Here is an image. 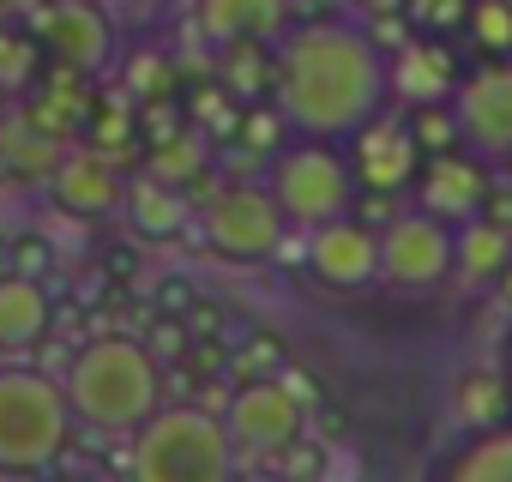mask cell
Segmentation results:
<instances>
[{
  "mask_svg": "<svg viewBox=\"0 0 512 482\" xmlns=\"http://www.w3.org/2000/svg\"><path fill=\"white\" fill-rule=\"evenodd\" d=\"M392 97L386 49L368 37V25H302L278 43V103L296 133L314 139H350L362 121H374Z\"/></svg>",
  "mask_w": 512,
  "mask_h": 482,
  "instance_id": "cell-1",
  "label": "cell"
},
{
  "mask_svg": "<svg viewBox=\"0 0 512 482\" xmlns=\"http://www.w3.org/2000/svg\"><path fill=\"white\" fill-rule=\"evenodd\" d=\"M73 416L97 434H133L163 404V368L139 338H91L67 362Z\"/></svg>",
  "mask_w": 512,
  "mask_h": 482,
  "instance_id": "cell-2",
  "label": "cell"
},
{
  "mask_svg": "<svg viewBox=\"0 0 512 482\" xmlns=\"http://www.w3.org/2000/svg\"><path fill=\"white\" fill-rule=\"evenodd\" d=\"M67 380L37 368H0V476H37L73 440Z\"/></svg>",
  "mask_w": 512,
  "mask_h": 482,
  "instance_id": "cell-3",
  "label": "cell"
},
{
  "mask_svg": "<svg viewBox=\"0 0 512 482\" xmlns=\"http://www.w3.org/2000/svg\"><path fill=\"white\" fill-rule=\"evenodd\" d=\"M235 464L229 422L199 404H157L151 422L133 428V476L139 482H217Z\"/></svg>",
  "mask_w": 512,
  "mask_h": 482,
  "instance_id": "cell-4",
  "label": "cell"
},
{
  "mask_svg": "<svg viewBox=\"0 0 512 482\" xmlns=\"http://www.w3.org/2000/svg\"><path fill=\"white\" fill-rule=\"evenodd\" d=\"M272 199L284 205L290 229H314V223H332L344 211H356V169H350V151L344 139H302V145H284L272 157V175H266Z\"/></svg>",
  "mask_w": 512,
  "mask_h": 482,
  "instance_id": "cell-5",
  "label": "cell"
},
{
  "mask_svg": "<svg viewBox=\"0 0 512 482\" xmlns=\"http://www.w3.org/2000/svg\"><path fill=\"white\" fill-rule=\"evenodd\" d=\"M199 235L217 260H235V266H260L284 248L290 235V217L284 205L272 199V187H223L205 211H199Z\"/></svg>",
  "mask_w": 512,
  "mask_h": 482,
  "instance_id": "cell-6",
  "label": "cell"
},
{
  "mask_svg": "<svg viewBox=\"0 0 512 482\" xmlns=\"http://www.w3.org/2000/svg\"><path fill=\"white\" fill-rule=\"evenodd\" d=\"M452 248H458V223L434 217V211H398L380 229V284L398 296H422L440 290L452 278Z\"/></svg>",
  "mask_w": 512,
  "mask_h": 482,
  "instance_id": "cell-7",
  "label": "cell"
},
{
  "mask_svg": "<svg viewBox=\"0 0 512 482\" xmlns=\"http://www.w3.org/2000/svg\"><path fill=\"white\" fill-rule=\"evenodd\" d=\"M223 422H229L235 452L266 458V464H272L290 440H302V434H308V404L284 386V374H260V380H247V386L229 398Z\"/></svg>",
  "mask_w": 512,
  "mask_h": 482,
  "instance_id": "cell-8",
  "label": "cell"
},
{
  "mask_svg": "<svg viewBox=\"0 0 512 482\" xmlns=\"http://www.w3.org/2000/svg\"><path fill=\"white\" fill-rule=\"evenodd\" d=\"M308 272L314 284L338 290V296H362L380 284V229L356 211L332 217V223H314L308 229Z\"/></svg>",
  "mask_w": 512,
  "mask_h": 482,
  "instance_id": "cell-9",
  "label": "cell"
},
{
  "mask_svg": "<svg viewBox=\"0 0 512 482\" xmlns=\"http://www.w3.org/2000/svg\"><path fill=\"white\" fill-rule=\"evenodd\" d=\"M49 49V61L97 79L109 61H115V19L97 7V0H43L37 7V25H31Z\"/></svg>",
  "mask_w": 512,
  "mask_h": 482,
  "instance_id": "cell-10",
  "label": "cell"
},
{
  "mask_svg": "<svg viewBox=\"0 0 512 482\" xmlns=\"http://www.w3.org/2000/svg\"><path fill=\"white\" fill-rule=\"evenodd\" d=\"M452 103H458L464 151H476L482 163H512V55L458 79Z\"/></svg>",
  "mask_w": 512,
  "mask_h": 482,
  "instance_id": "cell-11",
  "label": "cell"
},
{
  "mask_svg": "<svg viewBox=\"0 0 512 482\" xmlns=\"http://www.w3.org/2000/svg\"><path fill=\"white\" fill-rule=\"evenodd\" d=\"M344 151H350V169H356V181L362 187H380V193H410L416 187V175H422V145H416V133H410V121L404 115H374V121H362L350 139H344Z\"/></svg>",
  "mask_w": 512,
  "mask_h": 482,
  "instance_id": "cell-12",
  "label": "cell"
},
{
  "mask_svg": "<svg viewBox=\"0 0 512 482\" xmlns=\"http://www.w3.org/2000/svg\"><path fill=\"white\" fill-rule=\"evenodd\" d=\"M49 199L79 223H103V217H115L127 205V181H121L115 157L85 145V151H61V163L49 175Z\"/></svg>",
  "mask_w": 512,
  "mask_h": 482,
  "instance_id": "cell-13",
  "label": "cell"
},
{
  "mask_svg": "<svg viewBox=\"0 0 512 482\" xmlns=\"http://www.w3.org/2000/svg\"><path fill=\"white\" fill-rule=\"evenodd\" d=\"M488 169H482V157L476 151H446V157H428L422 163V175H416V205L422 211H434V217H446V223H464V217H476L482 211V199H488Z\"/></svg>",
  "mask_w": 512,
  "mask_h": 482,
  "instance_id": "cell-14",
  "label": "cell"
},
{
  "mask_svg": "<svg viewBox=\"0 0 512 482\" xmlns=\"http://www.w3.org/2000/svg\"><path fill=\"white\" fill-rule=\"evenodd\" d=\"M386 73H392V97H404V103H452L458 97V55L446 37L416 31L398 55H386Z\"/></svg>",
  "mask_w": 512,
  "mask_h": 482,
  "instance_id": "cell-15",
  "label": "cell"
},
{
  "mask_svg": "<svg viewBox=\"0 0 512 482\" xmlns=\"http://www.w3.org/2000/svg\"><path fill=\"white\" fill-rule=\"evenodd\" d=\"M211 49L229 43H278L290 31V0H199L193 7Z\"/></svg>",
  "mask_w": 512,
  "mask_h": 482,
  "instance_id": "cell-16",
  "label": "cell"
},
{
  "mask_svg": "<svg viewBox=\"0 0 512 482\" xmlns=\"http://www.w3.org/2000/svg\"><path fill=\"white\" fill-rule=\"evenodd\" d=\"M55 326V296L43 290L37 272H7L0 278V344L7 350H25V344H43Z\"/></svg>",
  "mask_w": 512,
  "mask_h": 482,
  "instance_id": "cell-17",
  "label": "cell"
},
{
  "mask_svg": "<svg viewBox=\"0 0 512 482\" xmlns=\"http://www.w3.org/2000/svg\"><path fill=\"white\" fill-rule=\"evenodd\" d=\"M512 260V229L494 223V217H464L458 223V248H452V278L458 290H494V278L506 272Z\"/></svg>",
  "mask_w": 512,
  "mask_h": 482,
  "instance_id": "cell-18",
  "label": "cell"
},
{
  "mask_svg": "<svg viewBox=\"0 0 512 482\" xmlns=\"http://www.w3.org/2000/svg\"><path fill=\"white\" fill-rule=\"evenodd\" d=\"M61 163V139L43 133L31 115H0V175H25V181H49Z\"/></svg>",
  "mask_w": 512,
  "mask_h": 482,
  "instance_id": "cell-19",
  "label": "cell"
},
{
  "mask_svg": "<svg viewBox=\"0 0 512 482\" xmlns=\"http://www.w3.org/2000/svg\"><path fill=\"white\" fill-rule=\"evenodd\" d=\"M127 223H133V235H145V241H169L175 229H187V205H181V187H169V181H157L151 169L139 175V181H127Z\"/></svg>",
  "mask_w": 512,
  "mask_h": 482,
  "instance_id": "cell-20",
  "label": "cell"
},
{
  "mask_svg": "<svg viewBox=\"0 0 512 482\" xmlns=\"http://www.w3.org/2000/svg\"><path fill=\"white\" fill-rule=\"evenodd\" d=\"M145 169H151L157 181L181 187V193L199 187V181L211 175V133H205V127H181V133L145 145Z\"/></svg>",
  "mask_w": 512,
  "mask_h": 482,
  "instance_id": "cell-21",
  "label": "cell"
},
{
  "mask_svg": "<svg viewBox=\"0 0 512 482\" xmlns=\"http://www.w3.org/2000/svg\"><path fill=\"white\" fill-rule=\"evenodd\" d=\"M452 416H458V428H500L506 416H512V374L506 368H476V374H464L458 386H452Z\"/></svg>",
  "mask_w": 512,
  "mask_h": 482,
  "instance_id": "cell-22",
  "label": "cell"
},
{
  "mask_svg": "<svg viewBox=\"0 0 512 482\" xmlns=\"http://www.w3.org/2000/svg\"><path fill=\"white\" fill-rule=\"evenodd\" d=\"M217 85H229L241 103H260L266 91H278L272 43H229V49H217Z\"/></svg>",
  "mask_w": 512,
  "mask_h": 482,
  "instance_id": "cell-23",
  "label": "cell"
},
{
  "mask_svg": "<svg viewBox=\"0 0 512 482\" xmlns=\"http://www.w3.org/2000/svg\"><path fill=\"white\" fill-rule=\"evenodd\" d=\"M79 139L91 145V151H103V157H133L139 145H145V133H139V109H127L121 97H97L91 103V115H85V127H79Z\"/></svg>",
  "mask_w": 512,
  "mask_h": 482,
  "instance_id": "cell-24",
  "label": "cell"
},
{
  "mask_svg": "<svg viewBox=\"0 0 512 482\" xmlns=\"http://www.w3.org/2000/svg\"><path fill=\"white\" fill-rule=\"evenodd\" d=\"M446 476L458 482H512V428H476L470 446H458L446 458Z\"/></svg>",
  "mask_w": 512,
  "mask_h": 482,
  "instance_id": "cell-25",
  "label": "cell"
},
{
  "mask_svg": "<svg viewBox=\"0 0 512 482\" xmlns=\"http://www.w3.org/2000/svg\"><path fill=\"white\" fill-rule=\"evenodd\" d=\"M290 133H296V127H290L284 103H266V97H260V103H241V121H235L229 139H235L247 157H278V151L290 145Z\"/></svg>",
  "mask_w": 512,
  "mask_h": 482,
  "instance_id": "cell-26",
  "label": "cell"
},
{
  "mask_svg": "<svg viewBox=\"0 0 512 482\" xmlns=\"http://www.w3.org/2000/svg\"><path fill=\"white\" fill-rule=\"evenodd\" d=\"M43 37L37 31H13V25H0V91H25L43 79Z\"/></svg>",
  "mask_w": 512,
  "mask_h": 482,
  "instance_id": "cell-27",
  "label": "cell"
},
{
  "mask_svg": "<svg viewBox=\"0 0 512 482\" xmlns=\"http://www.w3.org/2000/svg\"><path fill=\"white\" fill-rule=\"evenodd\" d=\"M422 157H446V151H464V127H458V103H410L404 109Z\"/></svg>",
  "mask_w": 512,
  "mask_h": 482,
  "instance_id": "cell-28",
  "label": "cell"
},
{
  "mask_svg": "<svg viewBox=\"0 0 512 482\" xmlns=\"http://www.w3.org/2000/svg\"><path fill=\"white\" fill-rule=\"evenodd\" d=\"M464 37H470L488 61H506V55H512V0H476Z\"/></svg>",
  "mask_w": 512,
  "mask_h": 482,
  "instance_id": "cell-29",
  "label": "cell"
},
{
  "mask_svg": "<svg viewBox=\"0 0 512 482\" xmlns=\"http://www.w3.org/2000/svg\"><path fill=\"white\" fill-rule=\"evenodd\" d=\"M187 115H193V127H205L211 139H217V133L229 139V133H235V121H241V97H235L229 85H205V91H193V97H187Z\"/></svg>",
  "mask_w": 512,
  "mask_h": 482,
  "instance_id": "cell-30",
  "label": "cell"
},
{
  "mask_svg": "<svg viewBox=\"0 0 512 482\" xmlns=\"http://www.w3.org/2000/svg\"><path fill=\"white\" fill-rule=\"evenodd\" d=\"M470 7H476V0H404L410 25L428 31V37H458L470 25Z\"/></svg>",
  "mask_w": 512,
  "mask_h": 482,
  "instance_id": "cell-31",
  "label": "cell"
},
{
  "mask_svg": "<svg viewBox=\"0 0 512 482\" xmlns=\"http://www.w3.org/2000/svg\"><path fill=\"white\" fill-rule=\"evenodd\" d=\"M121 73H127V91H133L139 103H145V97H163V91H175V73H169V61H163V55H133Z\"/></svg>",
  "mask_w": 512,
  "mask_h": 482,
  "instance_id": "cell-32",
  "label": "cell"
},
{
  "mask_svg": "<svg viewBox=\"0 0 512 482\" xmlns=\"http://www.w3.org/2000/svg\"><path fill=\"white\" fill-rule=\"evenodd\" d=\"M13 260H19V272H37L43 278V266H49V241H19V248H13Z\"/></svg>",
  "mask_w": 512,
  "mask_h": 482,
  "instance_id": "cell-33",
  "label": "cell"
},
{
  "mask_svg": "<svg viewBox=\"0 0 512 482\" xmlns=\"http://www.w3.org/2000/svg\"><path fill=\"white\" fill-rule=\"evenodd\" d=\"M482 217H494V223H506V229H512V187H488Z\"/></svg>",
  "mask_w": 512,
  "mask_h": 482,
  "instance_id": "cell-34",
  "label": "cell"
},
{
  "mask_svg": "<svg viewBox=\"0 0 512 482\" xmlns=\"http://www.w3.org/2000/svg\"><path fill=\"white\" fill-rule=\"evenodd\" d=\"M241 368H278V344H272V338H253V344L241 350Z\"/></svg>",
  "mask_w": 512,
  "mask_h": 482,
  "instance_id": "cell-35",
  "label": "cell"
},
{
  "mask_svg": "<svg viewBox=\"0 0 512 482\" xmlns=\"http://www.w3.org/2000/svg\"><path fill=\"white\" fill-rule=\"evenodd\" d=\"M494 296H500V302H506V308H512V260H506V272H500V278H494Z\"/></svg>",
  "mask_w": 512,
  "mask_h": 482,
  "instance_id": "cell-36",
  "label": "cell"
},
{
  "mask_svg": "<svg viewBox=\"0 0 512 482\" xmlns=\"http://www.w3.org/2000/svg\"><path fill=\"white\" fill-rule=\"evenodd\" d=\"M0 7H31V0H0Z\"/></svg>",
  "mask_w": 512,
  "mask_h": 482,
  "instance_id": "cell-37",
  "label": "cell"
},
{
  "mask_svg": "<svg viewBox=\"0 0 512 482\" xmlns=\"http://www.w3.org/2000/svg\"><path fill=\"white\" fill-rule=\"evenodd\" d=\"M7 97H13V91H0V115H7Z\"/></svg>",
  "mask_w": 512,
  "mask_h": 482,
  "instance_id": "cell-38",
  "label": "cell"
},
{
  "mask_svg": "<svg viewBox=\"0 0 512 482\" xmlns=\"http://www.w3.org/2000/svg\"><path fill=\"white\" fill-rule=\"evenodd\" d=\"M506 374H512V350H506Z\"/></svg>",
  "mask_w": 512,
  "mask_h": 482,
  "instance_id": "cell-39",
  "label": "cell"
}]
</instances>
